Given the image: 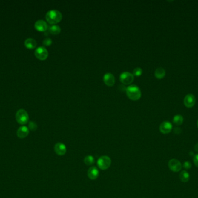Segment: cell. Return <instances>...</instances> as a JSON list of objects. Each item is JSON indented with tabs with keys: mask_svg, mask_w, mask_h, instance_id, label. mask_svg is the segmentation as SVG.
Returning a JSON list of instances; mask_svg holds the SVG:
<instances>
[{
	"mask_svg": "<svg viewBox=\"0 0 198 198\" xmlns=\"http://www.w3.org/2000/svg\"><path fill=\"white\" fill-rule=\"evenodd\" d=\"M98 167L102 170L108 169L111 164V158L106 155L100 156L97 161Z\"/></svg>",
	"mask_w": 198,
	"mask_h": 198,
	"instance_id": "cell-3",
	"label": "cell"
},
{
	"mask_svg": "<svg viewBox=\"0 0 198 198\" xmlns=\"http://www.w3.org/2000/svg\"><path fill=\"white\" fill-rule=\"evenodd\" d=\"M47 22L50 25H55L60 22L62 18V13L57 10H50L47 12L45 16Z\"/></svg>",
	"mask_w": 198,
	"mask_h": 198,
	"instance_id": "cell-1",
	"label": "cell"
},
{
	"mask_svg": "<svg viewBox=\"0 0 198 198\" xmlns=\"http://www.w3.org/2000/svg\"><path fill=\"white\" fill-rule=\"evenodd\" d=\"M16 119L20 124L23 125L27 124L29 120L28 113L24 109H19L16 114Z\"/></svg>",
	"mask_w": 198,
	"mask_h": 198,
	"instance_id": "cell-4",
	"label": "cell"
},
{
	"mask_svg": "<svg viewBox=\"0 0 198 198\" xmlns=\"http://www.w3.org/2000/svg\"><path fill=\"white\" fill-rule=\"evenodd\" d=\"M48 54L47 49L43 46L39 47L35 51L36 57L41 61L45 60L48 57Z\"/></svg>",
	"mask_w": 198,
	"mask_h": 198,
	"instance_id": "cell-6",
	"label": "cell"
},
{
	"mask_svg": "<svg viewBox=\"0 0 198 198\" xmlns=\"http://www.w3.org/2000/svg\"><path fill=\"white\" fill-rule=\"evenodd\" d=\"M37 41L36 40L32 38H27L24 41V45L26 47L29 48V49H34L37 46Z\"/></svg>",
	"mask_w": 198,
	"mask_h": 198,
	"instance_id": "cell-15",
	"label": "cell"
},
{
	"mask_svg": "<svg viewBox=\"0 0 198 198\" xmlns=\"http://www.w3.org/2000/svg\"><path fill=\"white\" fill-rule=\"evenodd\" d=\"M165 75L166 71L163 67L157 68L155 72V76L158 79L163 78L165 76Z\"/></svg>",
	"mask_w": 198,
	"mask_h": 198,
	"instance_id": "cell-16",
	"label": "cell"
},
{
	"mask_svg": "<svg viewBox=\"0 0 198 198\" xmlns=\"http://www.w3.org/2000/svg\"><path fill=\"white\" fill-rule=\"evenodd\" d=\"M42 43L45 46H49L52 44V41L50 38H46L44 40Z\"/></svg>",
	"mask_w": 198,
	"mask_h": 198,
	"instance_id": "cell-23",
	"label": "cell"
},
{
	"mask_svg": "<svg viewBox=\"0 0 198 198\" xmlns=\"http://www.w3.org/2000/svg\"><path fill=\"white\" fill-rule=\"evenodd\" d=\"M54 150L57 155L63 156L67 152V148L63 143L57 142L54 146Z\"/></svg>",
	"mask_w": 198,
	"mask_h": 198,
	"instance_id": "cell-8",
	"label": "cell"
},
{
	"mask_svg": "<svg viewBox=\"0 0 198 198\" xmlns=\"http://www.w3.org/2000/svg\"><path fill=\"white\" fill-rule=\"evenodd\" d=\"M194 149H195V151H197V152H198V142L197 144H196V145H195Z\"/></svg>",
	"mask_w": 198,
	"mask_h": 198,
	"instance_id": "cell-27",
	"label": "cell"
},
{
	"mask_svg": "<svg viewBox=\"0 0 198 198\" xmlns=\"http://www.w3.org/2000/svg\"><path fill=\"white\" fill-rule=\"evenodd\" d=\"M195 97L193 94L187 95L184 99V104L187 108H192L195 104Z\"/></svg>",
	"mask_w": 198,
	"mask_h": 198,
	"instance_id": "cell-10",
	"label": "cell"
},
{
	"mask_svg": "<svg viewBox=\"0 0 198 198\" xmlns=\"http://www.w3.org/2000/svg\"><path fill=\"white\" fill-rule=\"evenodd\" d=\"M84 161L86 165L87 166H92L94 164V157L92 155H87L85 156Z\"/></svg>",
	"mask_w": 198,
	"mask_h": 198,
	"instance_id": "cell-20",
	"label": "cell"
},
{
	"mask_svg": "<svg viewBox=\"0 0 198 198\" xmlns=\"http://www.w3.org/2000/svg\"><path fill=\"white\" fill-rule=\"evenodd\" d=\"M182 167L186 169V170H188V169H189L192 167V164L191 163V162H189L188 161H186L184 163L183 165H182Z\"/></svg>",
	"mask_w": 198,
	"mask_h": 198,
	"instance_id": "cell-24",
	"label": "cell"
},
{
	"mask_svg": "<svg viewBox=\"0 0 198 198\" xmlns=\"http://www.w3.org/2000/svg\"><path fill=\"white\" fill-rule=\"evenodd\" d=\"M126 91L128 98L133 101L139 100L142 96V91L137 85H129L126 88Z\"/></svg>",
	"mask_w": 198,
	"mask_h": 198,
	"instance_id": "cell-2",
	"label": "cell"
},
{
	"mask_svg": "<svg viewBox=\"0 0 198 198\" xmlns=\"http://www.w3.org/2000/svg\"><path fill=\"white\" fill-rule=\"evenodd\" d=\"M168 166L170 170L173 172H179L182 167L181 162L177 159H172L169 161Z\"/></svg>",
	"mask_w": 198,
	"mask_h": 198,
	"instance_id": "cell-7",
	"label": "cell"
},
{
	"mask_svg": "<svg viewBox=\"0 0 198 198\" xmlns=\"http://www.w3.org/2000/svg\"><path fill=\"white\" fill-rule=\"evenodd\" d=\"M120 80L122 84L129 85L132 84L134 80V75L128 72H124L120 75Z\"/></svg>",
	"mask_w": 198,
	"mask_h": 198,
	"instance_id": "cell-5",
	"label": "cell"
},
{
	"mask_svg": "<svg viewBox=\"0 0 198 198\" xmlns=\"http://www.w3.org/2000/svg\"><path fill=\"white\" fill-rule=\"evenodd\" d=\"M49 31L51 34H54V35H56V34H58L60 33L61 28H60L59 26L55 25H53V26H52L49 28Z\"/></svg>",
	"mask_w": 198,
	"mask_h": 198,
	"instance_id": "cell-19",
	"label": "cell"
},
{
	"mask_svg": "<svg viewBox=\"0 0 198 198\" xmlns=\"http://www.w3.org/2000/svg\"><path fill=\"white\" fill-rule=\"evenodd\" d=\"M174 133L177 134H179L181 132V129H179V127H176V129H174Z\"/></svg>",
	"mask_w": 198,
	"mask_h": 198,
	"instance_id": "cell-26",
	"label": "cell"
},
{
	"mask_svg": "<svg viewBox=\"0 0 198 198\" xmlns=\"http://www.w3.org/2000/svg\"><path fill=\"white\" fill-rule=\"evenodd\" d=\"M193 161H194V163L195 164V165L198 167V154H196L194 158H193Z\"/></svg>",
	"mask_w": 198,
	"mask_h": 198,
	"instance_id": "cell-25",
	"label": "cell"
},
{
	"mask_svg": "<svg viewBox=\"0 0 198 198\" xmlns=\"http://www.w3.org/2000/svg\"><path fill=\"white\" fill-rule=\"evenodd\" d=\"M183 121H184V118H183L182 116L180 115V114L175 115L173 117V123L177 126L181 125L183 123Z\"/></svg>",
	"mask_w": 198,
	"mask_h": 198,
	"instance_id": "cell-18",
	"label": "cell"
},
{
	"mask_svg": "<svg viewBox=\"0 0 198 198\" xmlns=\"http://www.w3.org/2000/svg\"><path fill=\"white\" fill-rule=\"evenodd\" d=\"M28 128L31 131H36L37 129V124L34 122L31 121L28 123Z\"/></svg>",
	"mask_w": 198,
	"mask_h": 198,
	"instance_id": "cell-21",
	"label": "cell"
},
{
	"mask_svg": "<svg viewBox=\"0 0 198 198\" xmlns=\"http://www.w3.org/2000/svg\"><path fill=\"white\" fill-rule=\"evenodd\" d=\"M103 81L106 85L111 87L115 84V77L111 73H107L103 76Z\"/></svg>",
	"mask_w": 198,
	"mask_h": 198,
	"instance_id": "cell-12",
	"label": "cell"
},
{
	"mask_svg": "<svg viewBox=\"0 0 198 198\" xmlns=\"http://www.w3.org/2000/svg\"><path fill=\"white\" fill-rule=\"evenodd\" d=\"M142 73V70L140 67H136L133 70V75L135 76H140Z\"/></svg>",
	"mask_w": 198,
	"mask_h": 198,
	"instance_id": "cell-22",
	"label": "cell"
},
{
	"mask_svg": "<svg viewBox=\"0 0 198 198\" xmlns=\"http://www.w3.org/2000/svg\"><path fill=\"white\" fill-rule=\"evenodd\" d=\"M179 179L183 182H187L189 180V174L185 170L182 171L179 174Z\"/></svg>",
	"mask_w": 198,
	"mask_h": 198,
	"instance_id": "cell-17",
	"label": "cell"
},
{
	"mask_svg": "<svg viewBox=\"0 0 198 198\" xmlns=\"http://www.w3.org/2000/svg\"><path fill=\"white\" fill-rule=\"evenodd\" d=\"M197 126H198V122H197Z\"/></svg>",
	"mask_w": 198,
	"mask_h": 198,
	"instance_id": "cell-28",
	"label": "cell"
},
{
	"mask_svg": "<svg viewBox=\"0 0 198 198\" xmlns=\"http://www.w3.org/2000/svg\"><path fill=\"white\" fill-rule=\"evenodd\" d=\"M173 126L171 123L168 121H165L160 124L159 130L162 134H169L171 131Z\"/></svg>",
	"mask_w": 198,
	"mask_h": 198,
	"instance_id": "cell-9",
	"label": "cell"
},
{
	"mask_svg": "<svg viewBox=\"0 0 198 198\" xmlns=\"http://www.w3.org/2000/svg\"><path fill=\"white\" fill-rule=\"evenodd\" d=\"M35 28L39 31H45L47 28V22L43 20H38L35 23Z\"/></svg>",
	"mask_w": 198,
	"mask_h": 198,
	"instance_id": "cell-13",
	"label": "cell"
},
{
	"mask_svg": "<svg viewBox=\"0 0 198 198\" xmlns=\"http://www.w3.org/2000/svg\"><path fill=\"white\" fill-rule=\"evenodd\" d=\"M88 176L89 179L95 180L99 176V171L95 166L90 167L88 171Z\"/></svg>",
	"mask_w": 198,
	"mask_h": 198,
	"instance_id": "cell-11",
	"label": "cell"
},
{
	"mask_svg": "<svg viewBox=\"0 0 198 198\" xmlns=\"http://www.w3.org/2000/svg\"><path fill=\"white\" fill-rule=\"evenodd\" d=\"M17 136L19 138H24L28 136L29 129L26 126H21L17 130Z\"/></svg>",
	"mask_w": 198,
	"mask_h": 198,
	"instance_id": "cell-14",
	"label": "cell"
}]
</instances>
